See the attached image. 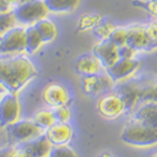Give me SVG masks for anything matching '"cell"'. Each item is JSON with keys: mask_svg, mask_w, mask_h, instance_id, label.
<instances>
[{"mask_svg": "<svg viewBox=\"0 0 157 157\" xmlns=\"http://www.w3.org/2000/svg\"><path fill=\"white\" fill-rule=\"evenodd\" d=\"M36 74L34 64L27 56H0V84L6 92L17 94Z\"/></svg>", "mask_w": 157, "mask_h": 157, "instance_id": "6da1fadb", "label": "cell"}, {"mask_svg": "<svg viewBox=\"0 0 157 157\" xmlns=\"http://www.w3.org/2000/svg\"><path fill=\"white\" fill-rule=\"evenodd\" d=\"M113 92L122 98L126 111H132L143 103L157 102V78L147 75L138 78L129 77L117 82Z\"/></svg>", "mask_w": 157, "mask_h": 157, "instance_id": "7a4b0ae2", "label": "cell"}, {"mask_svg": "<svg viewBox=\"0 0 157 157\" xmlns=\"http://www.w3.org/2000/svg\"><path fill=\"white\" fill-rule=\"evenodd\" d=\"M121 140L131 146L150 147L157 145V128L131 118L121 133Z\"/></svg>", "mask_w": 157, "mask_h": 157, "instance_id": "3957f363", "label": "cell"}, {"mask_svg": "<svg viewBox=\"0 0 157 157\" xmlns=\"http://www.w3.org/2000/svg\"><path fill=\"white\" fill-rule=\"evenodd\" d=\"M17 24L21 25H33L36 21L47 18L49 10L44 3V0H29V2L20 3L11 9Z\"/></svg>", "mask_w": 157, "mask_h": 157, "instance_id": "277c9868", "label": "cell"}, {"mask_svg": "<svg viewBox=\"0 0 157 157\" xmlns=\"http://www.w3.org/2000/svg\"><path fill=\"white\" fill-rule=\"evenodd\" d=\"M25 53V27L14 25L0 35V56Z\"/></svg>", "mask_w": 157, "mask_h": 157, "instance_id": "5b68a950", "label": "cell"}, {"mask_svg": "<svg viewBox=\"0 0 157 157\" xmlns=\"http://www.w3.org/2000/svg\"><path fill=\"white\" fill-rule=\"evenodd\" d=\"M5 132L11 141L23 143L44 133V131L39 128L33 120H18L5 127Z\"/></svg>", "mask_w": 157, "mask_h": 157, "instance_id": "8992f818", "label": "cell"}, {"mask_svg": "<svg viewBox=\"0 0 157 157\" xmlns=\"http://www.w3.org/2000/svg\"><path fill=\"white\" fill-rule=\"evenodd\" d=\"M20 104L15 93L5 92L0 97V127L5 128L19 120Z\"/></svg>", "mask_w": 157, "mask_h": 157, "instance_id": "52a82bcc", "label": "cell"}, {"mask_svg": "<svg viewBox=\"0 0 157 157\" xmlns=\"http://www.w3.org/2000/svg\"><path fill=\"white\" fill-rule=\"evenodd\" d=\"M140 65L141 60L137 58H118L106 72L113 82H121L129 78L140 68Z\"/></svg>", "mask_w": 157, "mask_h": 157, "instance_id": "ba28073f", "label": "cell"}, {"mask_svg": "<svg viewBox=\"0 0 157 157\" xmlns=\"http://www.w3.org/2000/svg\"><path fill=\"white\" fill-rule=\"evenodd\" d=\"M82 88L84 93L96 97L106 92L107 89L113 88V81L108 74H92V75H82Z\"/></svg>", "mask_w": 157, "mask_h": 157, "instance_id": "9c48e42d", "label": "cell"}, {"mask_svg": "<svg viewBox=\"0 0 157 157\" xmlns=\"http://www.w3.org/2000/svg\"><path fill=\"white\" fill-rule=\"evenodd\" d=\"M97 109L103 117H107V118H114L126 111L122 98L114 92L101 97L97 104Z\"/></svg>", "mask_w": 157, "mask_h": 157, "instance_id": "30bf717a", "label": "cell"}, {"mask_svg": "<svg viewBox=\"0 0 157 157\" xmlns=\"http://www.w3.org/2000/svg\"><path fill=\"white\" fill-rule=\"evenodd\" d=\"M92 53L101 62L102 67L107 69L118 59V47L114 45L109 39H101L93 47Z\"/></svg>", "mask_w": 157, "mask_h": 157, "instance_id": "8fae6325", "label": "cell"}, {"mask_svg": "<svg viewBox=\"0 0 157 157\" xmlns=\"http://www.w3.org/2000/svg\"><path fill=\"white\" fill-rule=\"evenodd\" d=\"M43 99L50 108L67 106L69 102V93L67 88L60 83H50L43 90Z\"/></svg>", "mask_w": 157, "mask_h": 157, "instance_id": "7c38bea8", "label": "cell"}, {"mask_svg": "<svg viewBox=\"0 0 157 157\" xmlns=\"http://www.w3.org/2000/svg\"><path fill=\"white\" fill-rule=\"evenodd\" d=\"M20 148L27 153L28 157H47L52 150V143L47 138L44 133L39 135L35 138H32L27 142L18 143Z\"/></svg>", "mask_w": 157, "mask_h": 157, "instance_id": "4fadbf2b", "label": "cell"}, {"mask_svg": "<svg viewBox=\"0 0 157 157\" xmlns=\"http://www.w3.org/2000/svg\"><path fill=\"white\" fill-rule=\"evenodd\" d=\"M44 135L52 143V146H63L68 145L69 141L72 140L73 129L68 122H56L53 126H50L48 129L44 131Z\"/></svg>", "mask_w": 157, "mask_h": 157, "instance_id": "5bb4252c", "label": "cell"}, {"mask_svg": "<svg viewBox=\"0 0 157 157\" xmlns=\"http://www.w3.org/2000/svg\"><path fill=\"white\" fill-rule=\"evenodd\" d=\"M126 44L135 49L136 52H142L148 49V39L146 33V27L141 24H135L127 27V42Z\"/></svg>", "mask_w": 157, "mask_h": 157, "instance_id": "9a60e30c", "label": "cell"}, {"mask_svg": "<svg viewBox=\"0 0 157 157\" xmlns=\"http://www.w3.org/2000/svg\"><path fill=\"white\" fill-rule=\"evenodd\" d=\"M75 71L81 75H92V74H99L103 71V67L101 62L97 59V57L93 53L83 54L75 62Z\"/></svg>", "mask_w": 157, "mask_h": 157, "instance_id": "2e32d148", "label": "cell"}, {"mask_svg": "<svg viewBox=\"0 0 157 157\" xmlns=\"http://www.w3.org/2000/svg\"><path fill=\"white\" fill-rule=\"evenodd\" d=\"M132 120H136L141 123H145L150 127L157 128V102L143 103L136 108Z\"/></svg>", "mask_w": 157, "mask_h": 157, "instance_id": "e0dca14e", "label": "cell"}, {"mask_svg": "<svg viewBox=\"0 0 157 157\" xmlns=\"http://www.w3.org/2000/svg\"><path fill=\"white\" fill-rule=\"evenodd\" d=\"M33 27L35 28V30L40 35L43 43H50L54 40V38L57 36V27L56 24L49 20L48 18H44L42 20L36 21L35 24H33Z\"/></svg>", "mask_w": 157, "mask_h": 157, "instance_id": "ac0fdd59", "label": "cell"}, {"mask_svg": "<svg viewBox=\"0 0 157 157\" xmlns=\"http://www.w3.org/2000/svg\"><path fill=\"white\" fill-rule=\"evenodd\" d=\"M43 40L33 25L25 27V53L34 54L43 45Z\"/></svg>", "mask_w": 157, "mask_h": 157, "instance_id": "d6986e66", "label": "cell"}, {"mask_svg": "<svg viewBox=\"0 0 157 157\" xmlns=\"http://www.w3.org/2000/svg\"><path fill=\"white\" fill-rule=\"evenodd\" d=\"M49 13H68L79 5L81 0H44Z\"/></svg>", "mask_w": 157, "mask_h": 157, "instance_id": "ffe728a7", "label": "cell"}, {"mask_svg": "<svg viewBox=\"0 0 157 157\" xmlns=\"http://www.w3.org/2000/svg\"><path fill=\"white\" fill-rule=\"evenodd\" d=\"M34 123L43 131L48 129L50 126L56 123V118L53 114V109H42L34 114L33 117Z\"/></svg>", "mask_w": 157, "mask_h": 157, "instance_id": "44dd1931", "label": "cell"}, {"mask_svg": "<svg viewBox=\"0 0 157 157\" xmlns=\"http://www.w3.org/2000/svg\"><path fill=\"white\" fill-rule=\"evenodd\" d=\"M107 39L117 47L124 45L127 42V27H114Z\"/></svg>", "mask_w": 157, "mask_h": 157, "instance_id": "7402d4cb", "label": "cell"}, {"mask_svg": "<svg viewBox=\"0 0 157 157\" xmlns=\"http://www.w3.org/2000/svg\"><path fill=\"white\" fill-rule=\"evenodd\" d=\"M17 25V20L11 11L0 13V35H3L6 30Z\"/></svg>", "mask_w": 157, "mask_h": 157, "instance_id": "603a6c76", "label": "cell"}, {"mask_svg": "<svg viewBox=\"0 0 157 157\" xmlns=\"http://www.w3.org/2000/svg\"><path fill=\"white\" fill-rule=\"evenodd\" d=\"M49 157H78L75 151L68 145L53 146L49 152Z\"/></svg>", "mask_w": 157, "mask_h": 157, "instance_id": "cb8c5ba5", "label": "cell"}, {"mask_svg": "<svg viewBox=\"0 0 157 157\" xmlns=\"http://www.w3.org/2000/svg\"><path fill=\"white\" fill-rule=\"evenodd\" d=\"M146 27V33H147V39H148V49L152 50L157 48V20L148 23Z\"/></svg>", "mask_w": 157, "mask_h": 157, "instance_id": "d4e9b609", "label": "cell"}, {"mask_svg": "<svg viewBox=\"0 0 157 157\" xmlns=\"http://www.w3.org/2000/svg\"><path fill=\"white\" fill-rule=\"evenodd\" d=\"M113 28H114V25H113L111 21L103 20V21L97 23L96 29H94V33H96V35H98L101 39H107Z\"/></svg>", "mask_w": 157, "mask_h": 157, "instance_id": "484cf974", "label": "cell"}, {"mask_svg": "<svg viewBox=\"0 0 157 157\" xmlns=\"http://www.w3.org/2000/svg\"><path fill=\"white\" fill-rule=\"evenodd\" d=\"M53 114H54L56 122H60V123L68 122L71 118V111L67 106H60V107L53 108Z\"/></svg>", "mask_w": 157, "mask_h": 157, "instance_id": "4316f807", "label": "cell"}, {"mask_svg": "<svg viewBox=\"0 0 157 157\" xmlns=\"http://www.w3.org/2000/svg\"><path fill=\"white\" fill-rule=\"evenodd\" d=\"M137 5L145 8L146 10H148L152 15H155L157 18V0H147V2H136Z\"/></svg>", "mask_w": 157, "mask_h": 157, "instance_id": "83f0119b", "label": "cell"}, {"mask_svg": "<svg viewBox=\"0 0 157 157\" xmlns=\"http://www.w3.org/2000/svg\"><path fill=\"white\" fill-rule=\"evenodd\" d=\"M136 54L137 52L131 47H128L127 44L118 47V58H135Z\"/></svg>", "mask_w": 157, "mask_h": 157, "instance_id": "f1b7e54d", "label": "cell"}, {"mask_svg": "<svg viewBox=\"0 0 157 157\" xmlns=\"http://www.w3.org/2000/svg\"><path fill=\"white\" fill-rule=\"evenodd\" d=\"M14 148H15V145H14V146L2 147V148H0V157H11Z\"/></svg>", "mask_w": 157, "mask_h": 157, "instance_id": "f546056e", "label": "cell"}, {"mask_svg": "<svg viewBox=\"0 0 157 157\" xmlns=\"http://www.w3.org/2000/svg\"><path fill=\"white\" fill-rule=\"evenodd\" d=\"M11 157H28L27 156V153H25L21 148H20V146L18 145H15V148H14V151H13V155H11Z\"/></svg>", "mask_w": 157, "mask_h": 157, "instance_id": "4dcf8cb0", "label": "cell"}, {"mask_svg": "<svg viewBox=\"0 0 157 157\" xmlns=\"http://www.w3.org/2000/svg\"><path fill=\"white\" fill-rule=\"evenodd\" d=\"M11 5L6 2V0H0V13H6V11H11Z\"/></svg>", "mask_w": 157, "mask_h": 157, "instance_id": "1f68e13d", "label": "cell"}, {"mask_svg": "<svg viewBox=\"0 0 157 157\" xmlns=\"http://www.w3.org/2000/svg\"><path fill=\"white\" fill-rule=\"evenodd\" d=\"M6 2L11 5V8H14L15 5H18V4H19V0H6Z\"/></svg>", "mask_w": 157, "mask_h": 157, "instance_id": "d6a6232c", "label": "cell"}, {"mask_svg": "<svg viewBox=\"0 0 157 157\" xmlns=\"http://www.w3.org/2000/svg\"><path fill=\"white\" fill-rule=\"evenodd\" d=\"M5 92H6V89H5V88H4L2 84H0V97H2V96H3Z\"/></svg>", "mask_w": 157, "mask_h": 157, "instance_id": "836d02e7", "label": "cell"}, {"mask_svg": "<svg viewBox=\"0 0 157 157\" xmlns=\"http://www.w3.org/2000/svg\"><path fill=\"white\" fill-rule=\"evenodd\" d=\"M25 2H29V0H19V4L20 3H25Z\"/></svg>", "mask_w": 157, "mask_h": 157, "instance_id": "e575fe53", "label": "cell"}, {"mask_svg": "<svg viewBox=\"0 0 157 157\" xmlns=\"http://www.w3.org/2000/svg\"><path fill=\"white\" fill-rule=\"evenodd\" d=\"M152 157H157V153H156V155H153V156H152Z\"/></svg>", "mask_w": 157, "mask_h": 157, "instance_id": "d590c367", "label": "cell"}, {"mask_svg": "<svg viewBox=\"0 0 157 157\" xmlns=\"http://www.w3.org/2000/svg\"><path fill=\"white\" fill-rule=\"evenodd\" d=\"M47 157H49V156H47Z\"/></svg>", "mask_w": 157, "mask_h": 157, "instance_id": "8d00e7d4", "label": "cell"}, {"mask_svg": "<svg viewBox=\"0 0 157 157\" xmlns=\"http://www.w3.org/2000/svg\"><path fill=\"white\" fill-rule=\"evenodd\" d=\"M0 128H2V127H0Z\"/></svg>", "mask_w": 157, "mask_h": 157, "instance_id": "74e56055", "label": "cell"}]
</instances>
